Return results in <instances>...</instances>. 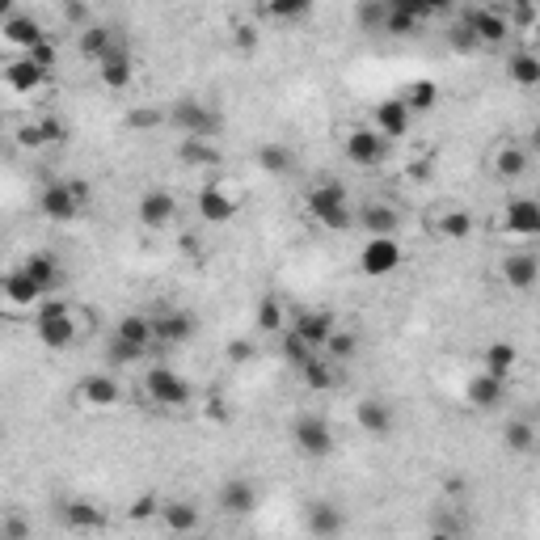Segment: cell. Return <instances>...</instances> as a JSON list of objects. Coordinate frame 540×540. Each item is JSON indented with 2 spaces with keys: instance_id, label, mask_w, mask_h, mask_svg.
<instances>
[{
  "instance_id": "cell-1",
  "label": "cell",
  "mask_w": 540,
  "mask_h": 540,
  "mask_svg": "<svg viewBox=\"0 0 540 540\" xmlns=\"http://www.w3.org/2000/svg\"><path fill=\"white\" fill-rule=\"evenodd\" d=\"M304 211H308V216H313L321 228H330V233H346V228L355 224L351 195H346L342 182H317V186L304 195Z\"/></svg>"
},
{
  "instance_id": "cell-2",
  "label": "cell",
  "mask_w": 540,
  "mask_h": 540,
  "mask_svg": "<svg viewBox=\"0 0 540 540\" xmlns=\"http://www.w3.org/2000/svg\"><path fill=\"white\" fill-rule=\"evenodd\" d=\"M165 123H169L173 131H182V140H216L220 114L211 110L207 102H199V98H178V102L169 106Z\"/></svg>"
},
{
  "instance_id": "cell-3",
  "label": "cell",
  "mask_w": 540,
  "mask_h": 540,
  "mask_svg": "<svg viewBox=\"0 0 540 540\" xmlns=\"http://www.w3.org/2000/svg\"><path fill=\"white\" fill-rule=\"evenodd\" d=\"M85 203H89L85 182H47L38 190V211H43L51 224H72L85 211Z\"/></svg>"
},
{
  "instance_id": "cell-4",
  "label": "cell",
  "mask_w": 540,
  "mask_h": 540,
  "mask_svg": "<svg viewBox=\"0 0 540 540\" xmlns=\"http://www.w3.org/2000/svg\"><path fill=\"white\" fill-rule=\"evenodd\" d=\"M144 393H148L152 405H161V410H186L190 397H195L186 376L173 372L169 363H152V368L144 372Z\"/></svg>"
},
{
  "instance_id": "cell-5",
  "label": "cell",
  "mask_w": 540,
  "mask_h": 540,
  "mask_svg": "<svg viewBox=\"0 0 540 540\" xmlns=\"http://www.w3.org/2000/svg\"><path fill=\"white\" fill-rule=\"evenodd\" d=\"M292 439H296V452L308 456V460H325L338 448V435L330 427V418H321V414H300L296 427H292Z\"/></svg>"
},
{
  "instance_id": "cell-6",
  "label": "cell",
  "mask_w": 540,
  "mask_h": 540,
  "mask_svg": "<svg viewBox=\"0 0 540 540\" xmlns=\"http://www.w3.org/2000/svg\"><path fill=\"white\" fill-rule=\"evenodd\" d=\"M405 262V249L393 241V237H368L359 249V270L368 279H384V275H393V270H401Z\"/></svg>"
},
{
  "instance_id": "cell-7",
  "label": "cell",
  "mask_w": 540,
  "mask_h": 540,
  "mask_svg": "<svg viewBox=\"0 0 540 540\" xmlns=\"http://www.w3.org/2000/svg\"><path fill=\"white\" fill-rule=\"evenodd\" d=\"M460 26H465V34L473 38L477 47H498V43H507V38H511V22H507V13L486 9V5H481V9H469V13H465V22H460Z\"/></svg>"
},
{
  "instance_id": "cell-8",
  "label": "cell",
  "mask_w": 540,
  "mask_h": 540,
  "mask_svg": "<svg viewBox=\"0 0 540 540\" xmlns=\"http://www.w3.org/2000/svg\"><path fill=\"white\" fill-rule=\"evenodd\" d=\"M148 321H152V342H165V346H182L199 334V317L186 313V308H173V304Z\"/></svg>"
},
{
  "instance_id": "cell-9",
  "label": "cell",
  "mask_w": 540,
  "mask_h": 540,
  "mask_svg": "<svg viewBox=\"0 0 540 540\" xmlns=\"http://www.w3.org/2000/svg\"><path fill=\"white\" fill-rule=\"evenodd\" d=\"M342 148H346V161L359 165V169H376V165H384V157H389V140H380L372 127H351Z\"/></svg>"
},
{
  "instance_id": "cell-10",
  "label": "cell",
  "mask_w": 540,
  "mask_h": 540,
  "mask_svg": "<svg viewBox=\"0 0 540 540\" xmlns=\"http://www.w3.org/2000/svg\"><path fill=\"white\" fill-rule=\"evenodd\" d=\"M216 507L224 511V515H233V519H245V515H254L258 511V486L249 481L245 473H233L220 486V494H216Z\"/></svg>"
},
{
  "instance_id": "cell-11",
  "label": "cell",
  "mask_w": 540,
  "mask_h": 540,
  "mask_svg": "<svg viewBox=\"0 0 540 540\" xmlns=\"http://www.w3.org/2000/svg\"><path fill=\"white\" fill-rule=\"evenodd\" d=\"M76 401H81L85 410H114V405L123 401V384L110 372H89L81 384H76Z\"/></svg>"
},
{
  "instance_id": "cell-12",
  "label": "cell",
  "mask_w": 540,
  "mask_h": 540,
  "mask_svg": "<svg viewBox=\"0 0 540 540\" xmlns=\"http://www.w3.org/2000/svg\"><path fill=\"white\" fill-rule=\"evenodd\" d=\"M55 515H60V524H64L68 532H102V528L110 524L106 507H98L93 498H64Z\"/></svg>"
},
{
  "instance_id": "cell-13",
  "label": "cell",
  "mask_w": 540,
  "mask_h": 540,
  "mask_svg": "<svg viewBox=\"0 0 540 540\" xmlns=\"http://www.w3.org/2000/svg\"><path fill=\"white\" fill-rule=\"evenodd\" d=\"M435 9L431 5H410V0H389V13H384V26L380 34L389 38H414L422 30V22H427Z\"/></svg>"
},
{
  "instance_id": "cell-14",
  "label": "cell",
  "mask_w": 540,
  "mask_h": 540,
  "mask_svg": "<svg viewBox=\"0 0 540 540\" xmlns=\"http://www.w3.org/2000/svg\"><path fill=\"white\" fill-rule=\"evenodd\" d=\"M304 528L313 540H338L346 532V511L330 498H317V503H308L304 511Z\"/></svg>"
},
{
  "instance_id": "cell-15",
  "label": "cell",
  "mask_w": 540,
  "mask_h": 540,
  "mask_svg": "<svg viewBox=\"0 0 540 540\" xmlns=\"http://www.w3.org/2000/svg\"><path fill=\"white\" fill-rule=\"evenodd\" d=\"M338 330L334 313H325V308H304V313H296V321L287 325V334H296L308 351H321L325 338H330Z\"/></svg>"
},
{
  "instance_id": "cell-16",
  "label": "cell",
  "mask_w": 540,
  "mask_h": 540,
  "mask_svg": "<svg viewBox=\"0 0 540 540\" xmlns=\"http://www.w3.org/2000/svg\"><path fill=\"white\" fill-rule=\"evenodd\" d=\"M195 207H199L203 224H228V220H237L241 195H233V190H224V186H203L195 195Z\"/></svg>"
},
{
  "instance_id": "cell-17",
  "label": "cell",
  "mask_w": 540,
  "mask_h": 540,
  "mask_svg": "<svg viewBox=\"0 0 540 540\" xmlns=\"http://www.w3.org/2000/svg\"><path fill=\"white\" fill-rule=\"evenodd\" d=\"M135 216H140L144 228H152V233H161V228L173 224V216H178V199L169 195V190H144L140 203H135Z\"/></svg>"
},
{
  "instance_id": "cell-18",
  "label": "cell",
  "mask_w": 540,
  "mask_h": 540,
  "mask_svg": "<svg viewBox=\"0 0 540 540\" xmlns=\"http://www.w3.org/2000/svg\"><path fill=\"white\" fill-rule=\"evenodd\" d=\"M410 123H414V114L401 106V98H384L376 110H372V131L380 135V140H401V135H410Z\"/></svg>"
},
{
  "instance_id": "cell-19",
  "label": "cell",
  "mask_w": 540,
  "mask_h": 540,
  "mask_svg": "<svg viewBox=\"0 0 540 540\" xmlns=\"http://www.w3.org/2000/svg\"><path fill=\"white\" fill-rule=\"evenodd\" d=\"M98 81L106 85V89H127L131 81H135V55L123 47V43H114L102 60H98Z\"/></svg>"
},
{
  "instance_id": "cell-20",
  "label": "cell",
  "mask_w": 540,
  "mask_h": 540,
  "mask_svg": "<svg viewBox=\"0 0 540 540\" xmlns=\"http://www.w3.org/2000/svg\"><path fill=\"white\" fill-rule=\"evenodd\" d=\"M0 38H5L9 47H17L22 55H30L34 47H43L47 43V30H43V22L38 17H30V13H13L5 26H0Z\"/></svg>"
},
{
  "instance_id": "cell-21",
  "label": "cell",
  "mask_w": 540,
  "mask_h": 540,
  "mask_svg": "<svg viewBox=\"0 0 540 540\" xmlns=\"http://www.w3.org/2000/svg\"><path fill=\"white\" fill-rule=\"evenodd\" d=\"M503 228H507V237H524V241H532V237L540 233V207H536V199H528V195L507 199Z\"/></svg>"
},
{
  "instance_id": "cell-22",
  "label": "cell",
  "mask_w": 540,
  "mask_h": 540,
  "mask_svg": "<svg viewBox=\"0 0 540 540\" xmlns=\"http://www.w3.org/2000/svg\"><path fill=\"white\" fill-rule=\"evenodd\" d=\"M528 169H532V157H528V148H524V144L503 140V144L494 148V157H490V173H494L498 182H519Z\"/></svg>"
},
{
  "instance_id": "cell-23",
  "label": "cell",
  "mask_w": 540,
  "mask_h": 540,
  "mask_svg": "<svg viewBox=\"0 0 540 540\" xmlns=\"http://www.w3.org/2000/svg\"><path fill=\"white\" fill-rule=\"evenodd\" d=\"M498 275H503V283L511 287V292H532L536 279H540V258L532 254V249H524V254H507L503 266H498Z\"/></svg>"
},
{
  "instance_id": "cell-24",
  "label": "cell",
  "mask_w": 540,
  "mask_h": 540,
  "mask_svg": "<svg viewBox=\"0 0 540 540\" xmlns=\"http://www.w3.org/2000/svg\"><path fill=\"white\" fill-rule=\"evenodd\" d=\"M38 330V342L47 346V351H68V346L81 342V325H76V308L68 317H43L34 325Z\"/></svg>"
},
{
  "instance_id": "cell-25",
  "label": "cell",
  "mask_w": 540,
  "mask_h": 540,
  "mask_svg": "<svg viewBox=\"0 0 540 540\" xmlns=\"http://www.w3.org/2000/svg\"><path fill=\"white\" fill-rule=\"evenodd\" d=\"M355 422H359V431L363 435H372V439H384V435H393V405L389 401H380V397H363L355 405Z\"/></svg>"
},
{
  "instance_id": "cell-26",
  "label": "cell",
  "mask_w": 540,
  "mask_h": 540,
  "mask_svg": "<svg viewBox=\"0 0 540 540\" xmlns=\"http://www.w3.org/2000/svg\"><path fill=\"white\" fill-rule=\"evenodd\" d=\"M355 224H359V228H363V233H368V237H393L397 228H401V211H397L393 203L376 199V203H363V207H359Z\"/></svg>"
},
{
  "instance_id": "cell-27",
  "label": "cell",
  "mask_w": 540,
  "mask_h": 540,
  "mask_svg": "<svg viewBox=\"0 0 540 540\" xmlns=\"http://www.w3.org/2000/svg\"><path fill=\"white\" fill-rule=\"evenodd\" d=\"M519 368V346L507 342V338H498L486 346V355H481V372H486L490 380H511V372Z\"/></svg>"
},
{
  "instance_id": "cell-28",
  "label": "cell",
  "mask_w": 540,
  "mask_h": 540,
  "mask_svg": "<svg viewBox=\"0 0 540 540\" xmlns=\"http://www.w3.org/2000/svg\"><path fill=\"white\" fill-rule=\"evenodd\" d=\"M17 270H22V275H26L43 296H51L55 287H60V258H55V254H43V249H38V254H30Z\"/></svg>"
},
{
  "instance_id": "cell-29",
  "label": "cell",
  "mask_w": 540,
  "mask_h": 540,
  "mask_svg": "<svg viewBox=\"0 0 540 540\" xmlns=\"http://www.w3.org/2000/svg\"><path fill=\"white\" fill-rule=\"evenodd\" d=\"M465 401L473 405V410L490 414V410H498V405L507 401V384H503V380H490L486 372H477V376L465 384Z\"/></svg>"
},
{
  "instance_id": "cell-30",
  "label": "cell",
  "mask_w": 540,
  "mask_h": 540,
  "mask_svg": "<svg viewBox=\"0 0 540 540\" xmlns=\"http://www.w3.org/2000/svg\"><path fill=\"white\" fill-rule=\"evenodd\" d=\"M157 519L169 528V532H178V536H190L199 528V507L190 503V498H161V511Z\"/></svg>"
},
{
  "instance_id": "cell-31",
  "label": "cell",
  "mask_w": 540,
  "mask_h": 540,
  "mask_svg": "<svg viewBox=\"0 0 540 540\" xmlns=\"http://www.w3.org/2000/svg\"><path fill=\"white\" fill-rule=\"evenodd\" d=\"M47 76H51V72L38 68L34 60H26V55H22V60H13V64H5V85H9L13 93H22V98H30V93L43 89Z\"/></svg>"
},
{
  "instance_id": "cell-32",
  "label": "cell",
  "mask_w": 540,
  "mask_h": 540,
  "mask_svg": "<svg viewBox=\"0 0 540 540\" xmlns=\"http://www.w3.org/2000/svg\"><path fill=\"white\" fill-rule=\"evenodd\" d=\"M296 372H300V384H304L308 393H330L334 384H338V376H342V368H334L325 355H313L308 363H300Z\"/></svg>"
},
{
  "instance_id": "cell-33",
  "label": "cell",
  "mask_w": 540,
  "mask_h": 540,
  "mask_svg": "<svg viewBox=\"0 0 540 540\" xmlns=\"http://www.w3.org/2000/svg\"><path fill=\"white\" fill-rule=\"evenodd\" d=\"M0 300H5L9 308H34L38 300H43V292H38V287L22 275V270H9V275L5 279H0Z\"/></svg>"
},
{
  "instance_id": "cell-34",
  "label": "cell",
  "mask_w": 540,
  "mask_h": 540,
  "mask_svg": "<svg viewBox=\"0 0 540 540\" xmlns=\"http://www.w3.org/2000/svg\"><path fill=\"white\" fill-rule=\"evenodd\" d=\"M114 43H119V38H114V30H110V26H102V22H89L81 34H76V51H81L89 64H98Z\"/></svg>"
},
{
  "instance_id": "cell-35",
  "label": "cell",
  "mask_w": 540,
  "mask_h": 540,
  "mask_svg": "<svg viewBox=\"0 0 540 540\" xmlns=\"http://www.w3.org/2000/svg\"><path fill=\"white\" fill-rule=\"evenodd\" d=\"M258 169L270 173V178H287V173H296V152L279 140H270L258 148Z\"/></svg>"
},
{
  "instance_id": "cell-36",
  "label": "cell",
  "mask_w": 540,
  "mask_h": 540,
  "mask_svg": "<svg viewBox=\"0 0 540 540\" xmlns=\"http://www.w3.org/2000/svg\"><path fill=\"white\" fill-rule=\"evenodd\" d=\"M507 76H511L519 89H536V85H540V55H536L532 47L511 51V55H507Z\"/></svg>"
},
{
  "instance_id": "cell-37",
  "label": "cell",
  "mask_w": 540,
  "mask_h": 540,
  "mask_svg": "<svg viewBox=\"0 0 540 540\" xmlns=\"http://www.w3.org/2000/svg\"><path fill=\"white\" fill-rule=\"evenodd\" d=\"M178 161H182L186 169H216V165H220L216 140H182V144H178Z\"/></svg>"
},
{
  "instance_id": "cell-38",
  "label": "cell",
  "mask_w": 540,
  "mask_h": 540,
  "mask_svg": "<svg viewBox=\"0 0 540 540\" xmlns=\"http://www.w3.org/2000/svg\"><path fill=\"white\" fill-rule=\"evenodd\" d=\"M473 216L469 211H460V207H448L443 216L435 220V237H443V241H469L473 237Z\"/></svg>"
},
{
  "instance_id": "cell-39",
  "label": "cell",
  "mask_w": 540,
  "mask_h": 540,
  "mask_svg": "<svg viewBox=\"0 0 540 540\" xmlns=\"http://www.w3.org/2000/svg\"><path fill=\"white\" fill-rule=\"evenodd\" d=\"M503 443H507V452H515V456L536 452V422L532 418H511L503 427Z\"/></svg>"
},
{
  "instance_id": "cell-40",
  "label": "cell",
  "mask_w": 540,
  "mask_h": 540,
  "mask_svg": "<svg viewBox=\"0 0 540 540\" xmlns=\"http://www.w3.org/2000/svg\"><path fill=\"white\" fill-rule=\"evenodd\" d=\"M254 325H258V334H270V338H279L287 330V317H283V300L279 296H262L258 300V313H254Z\"/></svg>"
},
{
  "instance_id": "cell-41",
  "label": "cell",
  "mask_w": 540,
  "mask_h": 540,
  "mask_svg": "<svg viewBox=\"0 0 540 540\" xmlns=\"http://www.w3.org/2000/svg\"><path fill=\"white\" fill-rule=\"evenodd\" d=\"M355 351H359V338H355L351 330H342V325H338V330H334L330 338H325V346H321V355L330 359L334 368H342V363H351V359H355Z\"/></svg>"
},
{
  "instance_id": "cell-42",
  "label": "cell",
  "mask_w": 540,
  "mask_h": 540,
  "mask_svg": "<svg viewBox=\"0 0 540 540\" xmlns=\"http://www.w3.org/2000/svg\"><path fill=\"white\" fill-rule=\"evenodd\" d=\"M114 338H123V342H131V346H152V321L144 317V313H127V317H119V325H114Z\"/></svg>"
},
{
  "instance_id": "cell-43",
  "label": "cell",
  "mask_w": 540,
  "mask_h": 540,
  "mask_svg": "<svg viewBox=\"0 0 540 540\" xmlns=\"http://www.w3.org/2000/svg\"><path fill=\"white\" fill-rule=\"evenodd\" d=\"M435 102H439V85L435 81H414V85H405V93H401V106L410 114H427V110H435Z\"/></svg>"
},
{
  "instance_id": "cell-44",
  "label": "cell",
  "mask_w": 540,
  "mask_h": 540,
  "mask_svg": "<svg viewBox=\"0 0 540 540\" xmlns=\"http://www.w3.org/2000/svg\"><path fill=\"white\" fill-rule=\"evenodd\" d=\"M308 13H313L308 0H270V5H258V17H266V22H304Z\"/></svg>"
},
{
  "instance_id": "cell-45",
  "label": "cell",
  "mask_w": 540,
  "mask_h": 540,
  "mask_svg": "<svg viewBox=\"0 0 540 540\" xmlns=\"http://www.w3.org/2000/svg\"><path fill=\"white\" fill-rule=\"evenodd\" d=\"M106 359H110V368H131V363H140L144 359V346H131L123 338H106Z\"/></svg>"
},
{
  "instance_id": "cell-46",
  "label": "cell",
  "mask_w": 540,
  "mask_h": 540,
  "mask_svg": "<svg viewBox=\"0 0 540 540\" xmlns=\"http://www.w3.org/2000/svg\"><path fill=\"white\" fill-rule=\"evenodd\" d=\"M384 13H389V0H363V5L355 9V22H359L363 30H368V34H380Z\"/></svg>"
},
{
  "instance_id": "cell-47",
  "label": "cell",
  "mask_w": 540,
  "mask_h": 540,
  "mask_svg": "<svg viewBox=\"0 0 540 540\" xmlns=\"http://www.w3.org/2000/svg\"><path fill=\"white\" fill-rule=\"evenodd\" d=\"M0 540H34V524L26 515L9 511L5 519H0Z\"/></svg>"
},
{
  "instance_id": "cell-48",
  "label": "cell",
  "mask_w": 540,
  "mask_h": 540,
  "mask_svg": "<svg viewBox=\"0 0 540 540\" xmlns=\"http://www.w3.org/2000/svg\"><path fill=\"white\" fill-rule=\"evenodd\" d=\"M279 338H283V359L292 363V368H300V363H308V359H313V355H321V351H308V346H304V342H300L296 334H287V330H283Z\"/></svg>"
},
{
  "instance_id": "cell-49",
  "label": "cell",
  "mask_w": 540,
  "mask_h": 540,
  "mask_svg": "<svg viewBox=\"0 0 540 540\" xmlns=\"http://www.w3.org/2000/svg\"><path fill=\"white\" fill-rule=\"evenodd\" d=\"M38 131H43V144H68V123L55 119V114H43V119H34Z\"/></svg>"
},
{
  "instance_id": "cell-50",
  "label": "cell",
  "mask_w": 540,
  "mask_h": 540,
  "mask_svg": "<svg viewBox=\"0 0 540 540\" xmlns=\"http://www.w3.org/2000/svg\"><path fill=\"white\" fill-rule=\"evenodd\" d=\"M157 511H161V498H157V494H140V498H135V503L127 507V519H131V524H144V519H152Z\"/></svg>"
},
{
  "instance_id": "cell-51",
  "label": "cell",
  "mask_w": 540,
  "mask_h": 540,
  "mask_svg": "<svg viewBox=\"0 0 540 540\" xmlns=\"http://www.w3.org/2000/svg\"><path fill=\"white\" fill-rule=\"evenodd\" d=\"M224 355H228V363H237V368H241V363H249V359L258 355V346L249 342V338H237V342H228V346H224Z\"/></svg>"
},
{
  "instance_id": "cell-52",
  "label": "cell",
  "mask_w": 540,
  "mask_h": 540,
  "mask_svg": "<svg viewBox=\"0 0 540 540\" xmlns=\"http://www.w3.org/2000/svg\"><path fill=\"white\" fill-rule=\"evenodd\" d=\"M68 313H72V304L60 300V296H43V300H38V321H43V317H68Z\"/></svg>"
},
{
  "instance_id": "cell-53",
  "label": "cell",
  "mask_w": 540,
  "mask_h": 540,
  "mask_svg": "<svg viewBox=\"0 0 540 540\" xmlns=\"http://www.w3.org/2000/svg\"><path fill=\"white\" fill-rule=\"evenodd\" d=\"M233 47L237 51H258V26H237L233 30Z\"/></svg>"
},
{
  "instance_id": "cell-54",
  "label": "cell",
  "mask_w": 540,
  "mask_h": 540,
  "mask_svg": "<svg viewBox=\"0 0 540 540\" xmlns=\"http://www.w3.org/2000/svg\"><path fill=\"white\" fill-rule=\"evenodd\" d=\"M17 144H22V148H47V144H43V131H38V123H26L22 131H17Z\"/></svg>"
},
{
  "instance_id": "cell-55",
  "label": "cell",
  "mask_w": 540,
  "mask_h": 540,
  "mask_svg": "<svg viewBox=\"0 0 540 540\" xmlns=\"http://www.w3.org/2000/svg\"><path fill=\"white\" fill-rule=\"evenodd\" d=\"M26 60H34L38 68H47V72H51V68H55V47H51V43H43V47H34V51L26 55Z\"/></svg>"
},
{
  "instance_id": "cell-56",
  "label": "cell",
  "mask_w": 540,
  "mask_h": 540,
  "mask_svg": "<svg viewBox=\"0 0 540 540\" xmlns=\"http://www.w3.org/2000/svg\"><path fill=\"white\" fill-rule=\"evenodd\" d=\"M507 22H519V26H536V5H515L507 13Z\"/></svg>"
},
{
  "instance_id": "cell-57",
  "label": "cell",
  "mask_w": 540,
  "mask_h": 540,
  "mask_svg": "<svg viewBox=\"0 0 540 540\" xmlns=\"http://www.w3.org/2000/svg\"><path fill=\"white\" fill-rule=\"evenodd\" d=\"M64 22H72V26H89V5H64Z\"/></svg>"
},
{
  "instance_id": "cell-58",
  "label": "cell",
  "mask_w": 540,
  "mask_h": 540,
  "mask_svg": "<svg viewBox=\"0 0 540 540\" xmlns=\"http://www.w3.org/2000/svg\"><path fill=\"white\" fill-rule=\"evenodd\" d=\"M127 123H131V127H157V123H161V114H148V110H131V114H127Z\"/></svg>"
},
{
  "instance_id": "cell-59",
  "label": "cell",
  "mask_w": 540,
  "mask_h": 540,
  "mask_svg": "<svg viewBox=\"0 0 540 540\" xmlns=\"http://www.w3.org/2000/svg\"><path fill=\"white\" fill-rule=\"evenodd\" d=\"M9 17H13V5H9V0H0V26H5Z\"/></svg>"
},
{
  "instance_id": "cell-60",
  "label": "cell",
  "mask_w": 540,
  "mask_h": 540,
  "mask_svg": "<svg viewBox=\"0 0 540 540\" xmlns=\"http://www.w3.org/2000/svg\"><path fill=\"white\" fill-rule=\"evenodd\" d=\"M427 540H456V536H452V532H431Z\"/></svg>"
},
{
  "instance_id": "cell-61",
  "label": "cell",
  "mask_w": 540,
  "mask_h": 540,
  "mask_svg": "<svg viewBox=\"0 0 540 540\" xmlns=\"http://www.w3.org/2000/svg\"><path fill=\"white\" fill-rule=\"evenodd\" d=\"M0 443H5V422H0Z\"/></svg>"
}]
</instances>
